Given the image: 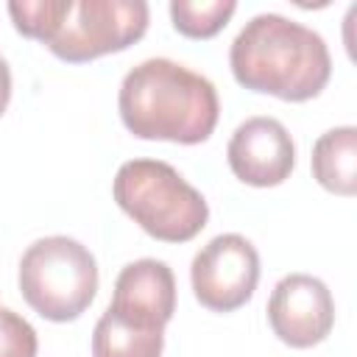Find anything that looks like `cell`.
I'll use <instances>...</instances> for the list:
<instances>
[{
	"mask_svg": "<svg viewBox=\"0 0 357 357\" xmlns=\"http://www.w3.org/2000/svg\"><path fill=\"white\" fill-rule=\"evenodd\" d=\"M229 67L240 86L304 103L332 78V56L324 36L282 14H257L234 36Z\"/></svg>",
	"mask_w": 357,
	"mask_h": 357,
	"instance_id": "1",
	"label": "cell"
},
{
	"mask_svg": "<svg viewBox=\"0 0 357 357\" xmlns=\"http://www.w3.org/2000/svg\"><path fill=\"white\" fill-rule=\"evenodd\" d=\"M117 109L137 139L206 142L220 117L215 84L170 59H145L120 84Z\"/></svg>",
	"mask_w": 357,
	"mask_h": 357,
	"instance_id": "2",
	"label": "cell"
},
{
	"mask_svg": "<svg viewBox=\"0 0 357 357\" xmlns=\"http://www.w3.org/2000/svg\"><path fill=\"white\" fill-rule=\"evenodd\" d=\"M117 206L153 240L187 243L209 220L206 198L184 176L159 159H131L112 181Z\"/></svg>",
	"mask_w": 357,
	"mask_h": 357,
	"instance_id": "3",
	"label": "cell"
},
{
	"mask_svg": "<svg viewBox=\"0 0 357 357\" xmlns=\"http://www.w3.org/2000/svg\"><path fill=\"white\" fill-rule=\"evenodd\" d=\"M20 293L42 318L75 321L95 301L98 262L84 243L67 234L42 237L20 259Z\"/></svg>",
	"mask_w": 357,
	"mask_h": 357,
	"instance_id": "4",
	"label": "cell"
},
{
	"mask_svg": "<svg viewBox=\"0 0 357 357\" xmlns=\"http://www.w3.org/2000/svg\"><path fill=\"white\" fill-rule=\"evenodd\" d=\"M151 8L142 0H70L59 33L45 45L67 64L120 53L148 31Z\"/></svg>",
	"mask_w": 357,
	"mask_h": 357,
	"instance_id": "5",
	"label": "cell"
},
{
	"mask_svg": "<svg viewBox=\"0 0 357 357\" xmlns=\"http://www.w3.org/2000/svg\"><path fill=\"white\" fill-rule=\"evenodd\" d=\"M190 282L201 307L212 312H234L257 290L259 254L243 234H218L192 257Z\"/></svg>",
	"mask_w": 357,
	"mask_h": 357,
	"instance_id": "6",
	"label": "cell"
},
{
	"mask_svg": "<svg viewBox=\"0 0 357 357\" xmlns=\"http://www.w3.org/2000/svg\"><path fill=\"white\" fill-rule=\"evenodd\" d=\"M268 324L284 346L312 349L335 326V298L318 276L287 273L268 298Z\"/></svg>",
	"mask_w": 357,
	"mask_h": 357,
	"instance_id": "7",
	"label": "cell"
},
{
	"mask_svg": "<svg viewBox=\"0 0 357 357\" xmlns=\"http://www.w3.org/2000/svg\"><path fill=\"white\" fill-rule=\"evenodd\" d=\"M231 173L248 187H279L296 167V145L276 117H248L226 145Z\"/></svg>",
	"mask_w": 357,
	"mask_h": 357,
	"instance_id": "8",
	"label": "cell"
},
{
	"mask_svg": "<svg viewBox=\"0 0 357 357\" xmlns=\"http://www.w3.org/2000/svg\"><path fill=\"white\" fill-rule=\"evenodd\" d=\"M109 310L131 324L165 329L176 312V276L170 265L151 257L128 262L114 279Z\"/></svg>",
	"mask_w": 357,
	"mask_h": 357,
	"instance_id": "9",
	"label": "cell"
},
{
	"mask_svg": "<svg viewBox=\"0 0 357 357\" xmlns=\"http://www.w3.org/2000/svg\"><path fill=\"white\" fill-rule=\"evenodd\" d=\"M312 176L315 181L343 198L357 192V128L340 126L321 134L312 145Z\"/></svg>",
	"mask_w": 357,
	"mask_h": 357,
	"instance_id": "10",
	"label": "cell"
},
{
	"mask_svg": "<svg viewBox=\"0 0 357 357\" xmlns=\"http://www.w3.org/2000/svg\"><path fill=\"white\" fill-rule=\"evenodd\" d=\"M162 349L165 329L131 324L109 307L92 332V357H162Z\"/></svg>",
	"mask_w": 357,
	"mask_h": 357,
	"instance_id": "11",
	"label": "cell"
},
{
	"mask_svg": "<svg viewBox=\"0 0 357 357\" xmlns=\"http://www.w3.org/2000/svg\"><path fill=\"white\" fill-rule=\"evenodd\" d=\"M237 11L234 0H173L170 20L173 28L187 39H212L226 28Z\"/></svg>",
	"mask_w": 357,
	"mask_h": 357,
	"instance_id": "12",
	"label": "cell"
},
{
	"mask_svg": "<svg viewBox=\"0 0 357 357\" xmlns=\"http://www.w3.org/2000/svg\"><path fill=\"white\" fill-rule=\"evenodd\" d=\"M70 11V0H17V3H8V17L14 22V28L28 36V39H36L42 45H47L64 17Z\"/></svg>",
	"mask_w": 357,
	"mask_h": 357,
	"instance_id": "13",
	"label": "cell"
},
{
	"mask_svg": "<svg viewBox=\"0 0 357 357\" xmlns=\"http://www.w3.org/2000/svg\"><path fill=\"white\" fill-rule=\"evenodd\" d=\"M36 329L8 307H0V357H36Z\"/></svg>",
	"mask_w": 357,
	"mask_h": 357,
	"instance_id": "14",
	"label": "cell"
},
{
	"mask_svg": "<svg viewBox=\"0 0 357 357\" xmlns=\"http://www.w3.org/2000/svg\"><path fill=\"white\" fill-rule=\"evenodd\" d=\"M8 100H11V70H8L6 59L0 56V117L8 109Z\"/></svg>",
	"mask_w": 357,
	"mask_h": 357,
	"instance_id": "15",
	"label": "cell"
}]
</instances>
